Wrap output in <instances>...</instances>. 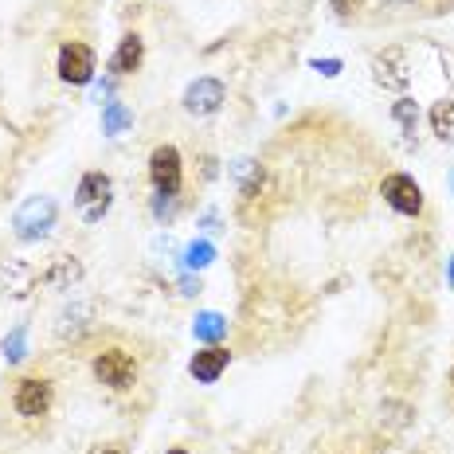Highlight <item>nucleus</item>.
<instances>
[{
    "label": "nucleus",
    "mask_w": 454,
    "mask_h": 454,
    "mask_svg": "<svg viewBox=\"0 0 454 454\" xmlns=\"http://www.w3.org/2000/svg\"><path fill=\"white\" fill-rule=\"evenodd\" d=\"M55 215H59V207H55L51 196H27V200L16 207V215H12L16 239H24V243L43 239V235L55 227Z\"/></svg>",
    "instance_id": "nucleus-1"
},
{
    "label": "nucleus",
    "mask_w": 454,
    "mask_h": 454,
    "mask_svg": "<svg viewBox=\"0 0 454 454\" xmlns=\"http://www.w3.org/2000/svg\"><path fill=\"white\" fill-rule=\"evenodd\" d=\"M114 204V181L106 173H87L79 181V192H74V207H79L82 223H102V215L110 212Z\"/></svg>",
    "instance_id": "nucleus-2"
},
{
    "label": "nucleus",
    "mask_w": 454,
    "mask_h": 454,
    "mask_svg": "<svg viewBox=\"0 0 454 454\" xmlns=\"http://www.w3.org/2000/svg\"><path fill=\"white\" fill-rule=\"evenodd\" d=\"M90 368H94V376H98V384L114 387V392H126V387H134V380H137V361L126 348H102Z\"/></svg>",
    "instance_id": "nucleus-3"
},
{
    "label": "nucleus",
    "mask_w": 454,
    "mask_h": 454,
    "mask_svg": "<svg viewBox=\"0 0 454 454\" xmlns=\"http://www.w3.org/2000/svg\"><path fill=\"white\" fill-rule=\"evenodd\" d=\"M149 181L160 196H176L181 192V181H184V168H181V153L176 145H157L149 153Z\"/></svg>",
    "instance_id": "nucleus-4"
},
{
    "label": "nucleus",
    "mask_w": 454,
    "mask_h": 454,
    "mask_svg": "<svg viewBox=\"0 0 454 454\" xmlns=\"http://www.w3.org/2000/svg\"><path fill=\"white\" fill-rule=\"evenodd\" d=\"M98 71V55L87 43H63L59 47V79L71 87H87Z\"/></svg>",
    "instance_id": "nucleus-5"
},
{
    "label": "nucleus",
    "mask_w": 454,
    "mask_h": 454,
    "mask_svg": "<svg viewBox=\"0 0 454 454\" xmlns=\"http://www.w3.org/2000/svg\"><path fill=\"white\" fill-rule=\"evenodd\" d=\"M372 79H376V87L395 90V94H403L411 87V71H408V55H403V47H387V51L376 55Z\"/></svg>",
    "instance_id": "nucleus-6"
},
{
    "label": "nucleus",
    "mask_w": 454,
    "mask_h": 454,
    "mask_svg": "<svg viewBox=\"0 0 454 454\" xmlns=\"http://www.w3.org/2000/svg\"><path fill=\"white\" fill-rule=\"evenodd\" d=\"M380 196L400 215H419L423 212V188L415 184L408 173H387L380 181Z\"/></svg>",
    "instance_id": "nucleus-7"
},
{
    "label": "nucleus",
    "mask_w": 454,
    "mask_h": 454,
    "mask_svg": "<svg viewBox=\"0 0 454 454\" xmlns=\"http://www.w3.org/2000/svg\"><path fill=\"white\" fill-rule=\"evenodd\" d=\"M51 400H55L51 380H43V376H27V380H20L16 384V392H12V408H16V415H24V419L47 415Z\"/></svg>",
    "instance_id": "nucleus-8"
},
{
    "label": "nucleus",
    "mask_w": 454,
    "mask_h": 454,
    "mask_svg": "<svg viewBox=\"0 0 454 454\" xmlns=\"http://www.w3.org/2000/svg\"><path fill=\"white\" fill-rule=\"evenodd\" d=\"M181 102H184V114H192V118H212L227 102V87L220 79H196V82H188Z\"/></svg>",
    "instance_id": "nucleus-9"
},
{
    "label": "nucleus",
    "mask_w": 454,
    "mask_h": 454,
    "mask_svg": "<svg viewBox=\"0 0 454 454\" xmlns=\"http://www.w3.org/2000/svg\"><path fill=\"white\" fill-rule=\"evenodd\" d=\"M227 361H231V353H227L223 345H207L200 353H192V361H188V372H192L196 384H215L223 376Z\"/></svg>",
    "instance_id": "nucleus-10"
},
{
    "label": "nucleus",
    "mask_w": 454,
    "mask_h": 454,
    "mask_svg": "<svg viewBox=\"0 0 454 454\" xmlns=\"http://www.w3.org/2000/svg\"><path fill=\"white\" fill-rule=\"evenodd\" d=\"M141 59H145V43H141L137 32H129V35H121L118 51H114V59H110V71L118 74V79H126V74H134L141 67Z\"/></svg>",
    "instance_id": "nucleus-11"
},
{
    "label": "nucleus",
    "mask_w": 454,
    "mask_h": 454,
    "mask_svg": "<svg viewBox=\"0 0 454 454\" xmlns=\"http://www.w3.org/2000/svg\"><path fill=\"white\" fill-rule=\"evenodd\" d=\"M129 126H134V110L126 102H106L102 106V134L106 137H121Z\"/></svg>",
    "instance_id": "nucleus-12"
},
{
    "label": "nucleus",
    "mask_w": 454,
    "mask_h": 454,
    "mask_svg": "<svg viewBox=\"0 0 454 454\" xmlns=\"http://www.w3.org/2000/svg\"><path fill=\"white\" fill-rule=\"evenodd\" d=\"M192 333L196 340H207V345H220V337L227 333V317L215 314V309H207V314H196L192 321Z\"/></svg>",
    "instance_id": "nucleus-13"
},
{
    "label": "nucleus",
    "mask_w": 454,
    "mask_h": 454,
    "mask_svg": "<svg viewBox=\"0 0 454 454\" xmlns=\"http://www.w3.org/2000/svg\"><path fill=\"white\" fill-rule=\"evenodd\" d=\"M431 129L439 141H454V102L442 98L431 106Z\"/></svg>",
    "instance_id": "nucleus-14"
},
{
    "label": "nucleus",
    "mask_w": 454,
    "mask_h": 454,
    "mask_svg": "<svg viewBox=\"0 0 454 454\" xmlns=\"http://www.w3.org/2000/svg\"><path fill=\"white\" fill-rule=\"evenodd\" d=\"M79 262L71 259V254H59V259H55V267L47 270V282H51V286H59V290H71V282L79 278Z\"/></svg>",
    "instance_id": "nucleus-15"
},
{
    "label": "nucleus",
    "mask_w": 454,
    "mask_h": 454,
    "mask_svg": "<svg viewBox=\"0 0 454 454\" xmlns=\"http://www.w3.org/2000/svg\"><path fill=\"white\" fill-rule=\"evenodd\" d=\"M392 118L400 121L403 134H415V126H419V106H415V98H408V94H400V98L392 102Z\"/></svg>",
    "instance_id": "nucleus-16"
},
{
    "label": "nucleus",
    "mask_w": 454,
    "mask_h": 454,
    "mask_svg": "<svg viewBox=\"0 0 454 454\" xmlns=\"http://www.w3.org/2000/svg\"><path fill=\"white\" fill-rule=\"evenodd\" d=\"M215 262V247L207 239H192L184 247V267L188 270H204V267H212Z\"/></svg>",
    "instance_id": "nucleus-17"
},
{
    "label": "nucleus",
    "mask_w": 454,
    "mask_h": 454,
    "mask_svg": "<svg viewBox=\"0 0 454 454\" xmlns=\"http://www.w3.org/2000/svg\"><path fill=\"white\" fill-rule=\"evenodd\" d=\"M0 356H4L8 364H20L24 356H27V329H12L4 340H0Z\"/></svg>",
    "instance_id": "nucleus-18"
},
{
    "label": "nucleus",
    "mask_w": 454,
    "mask_h": 454,
    "mask_svg": "<svg viewBox=\"0 0 454 454\" xmlns=\"http://www.w3.org/2000/svg\"><path fill=\"white\" fill-rule=\"evenodd\" d=\"M173 207H176V196H160L157 192V200H153V215H157V220H168V215H173Z\"/></svg>",
    "instance_id": "nucleus-19"
},
{
    "label": "nucleus",
    "mask_w": 454,
    "mask_h": 454,
    "mask_svg": "<svg viewBox=\"0 0 454 454\" xmlns=\"http://www.w3.org/2000/svg\"><path fill=\"white\" fill-rule=\"evenodd\" d=\"M333 8H337L340 20H348V16H356L364 8V0H333Z\"/></svg>",
    "instance_id": "nucleus-20"
},
{
    "label": "nucleus",
    "mask_w": 454,
    "mask_h": 454,
    "mask_svg": "<svg viewBox=\"0 0 454 454\" xmlns=\"http://www.w3.org/2000/svg\"><path fill=\"white\" fill-rule=\"evenodd\" d=\"M314 71H321L325 79H337V74H340V59H314Z\"/></svg>",
    "instance_id": "nucleus-21"
},
{
    "label": "nucleus",
    "mask_w": 454,
    "mask_h": 454,
    "mask_svg": "<svg viewBox=\"0 0 454 454\" xmlns=\"http://www.w3.org/2000/svg\"><path fill=\"white\" fill-rule=\"evenodd\" d=\"M90 454H126V447H118V442H106V447H94Z\"/></svg>",
    "instance_id": "nucleus-22"
},
{
    "label": "nucleus",
    "mask_w": 454,
    "mask_h": 454,
    "mask_svg": "<svg viewBox=\"0 0 454 454\" xmlns=\"http://www.w3.org/2000/svg\"><path fill=\"white\" fill-rule=\"evenodd\" d=\"M181 286H184V294H200V278H184Z\"/></svg>",
    "instance_id": "nucleus-23"
},
{
    "label": "nucleus",
    "mask_w": 454,
    "mask_h": 454,
    "mask_svg": "<svg viewBox=\"0 0 454 454\" xmlns=\"http://www.w3.org/2000/svg\"><path fill=\"white\" fill-rule=\"evenodd\" d=\"M450 286H454V259H450Z\"/></svg>",
    "instance_id": "nucleus-24"
},
{
    "label": "nucleus",
    "mask_w": 454,
    "mask_h": 454,
    "mask_svg": "<svg viewBox=\"0 0 454 454\" xmlns=\"http://www.w3.org/2000/svg\"><path fill=\"white\" fill-rule=\"evenodd\" d=\"M165 454H188V450H181V447H176V450H165Z\"/></svg>",
    "instance_id": "nucleus-25"
},
{
    "label": "nucleus",
    "mask_w": 454,
    "mask_h": 454,
    "mask_svg": "<svg viewBox=\"0 0 454 454\" xmlns=\"http://www.w3.org/2000/svg\"><path fill=\"white\" fill-rule=\"evenodd\" d=\"M392 4H408V0H392Z\"/></svg>",
    "instance_id": "nucleus-26"
},
{
    "label": "nucleus",
    "mask_w": 454,
    "mask_h": 454,
    "mask_svg": "<svg viewBox=\"0 0 454 454\" xmlns=\"http://www.w3.org/2000/svg\"><path fill=\"white\" fill-rule=\"evenodd\" d=\"M450 387H454V368H450Z\"/></svg>",
    "instance_id": "nucleus-27"
},
{
    "label": "nucleus",
    "mask_w": 454,
    "mask_h": 454,
    "mask_svg": "<svg viewBox=\"0 0 454 454\" xmlns=\"http://www.w3.org/2000/svg\"><path fill=\"white\" fill-rule=\"evenodd\" d=\"M450 181H454V176H450Z\"/></svg>",
    "instance_id": "nucleus-28"
}]
</instances>
